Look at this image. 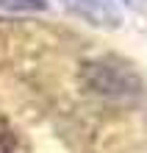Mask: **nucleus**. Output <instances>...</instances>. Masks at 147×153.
Here are the masks:
<instances>
[{
    "label": "nucleus",
    "mask_w": 147,
    "mask_h": 153,
    "mask_svg": "<svg viewBox=\"0 0 147 153\" xmlns=\"http://www.w3.org/2000/svg\"><path fill=\"white\" fill-rule=\"evenodd\" d=\"M83 81L92 92L106 97H125L139 92V81L131 70L119 64H106V61H89L83 64Z\"/></svg>",
    "instance_id": "nucleus-1"
},
{
    "label": "nucleus",
    "mask_w": 147,
    "mask_h": 153,
    "mask_svg": "<svg viewBox=\"0 0 147 153\" xmlns=\"http://www.w3.org/2000/svg\"><path fill=\"white\" fill-rule=\"evenodd\" d=\"M61 3L95 28H117L122 20L117 0H61Z\"/></svg>",
    "instance_id": "nucleus-2"
},
{
    "label": "nucleus",
    "mask_w": 147,
    "mask_h": 153,
    "mask_svg": "<svg viewBox=\"0 0 147 153\" xmlns=\"http://www.w3.org/2000/svg\"><path fill=\"white\" fill-rule=\"evenodd\" d=\"M0 6L8 11H42L44 0H0Z\"/></svg>",
    "instance_id": "nucleus-3"
},
{
    "label": "nucleus",
    "mask_w": 147,
    "mask_h": 153,
    "mask_svg": "<svg viewBox=\"0 0 147 153\" xmlns=\"http://www.w3.org/2000/svg\"><path fill=\"white\" fill-rule=\"evenodd\" d=\"M8 145H11V131L6 128V123L0 120V153H6Z\"/></svg>",
    "instance_id": "nucleus-4"
}]
</instances>
